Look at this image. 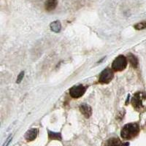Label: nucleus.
Listing matches in <instances>:
<instances>
[{
	"mask_svg": "<svg viewBox=\"0 0 146 146\" xmlns=\"http://www.w3.org/2000/svg\"><path fill=\"white\" fill-rule=\"evenodd\" d=\"M139 127L138 123H131L126 124L121 131V137L124 139H131L138 135Z\"/></svg>",
	"mask_w": 146,
	"mask_h": 146,
	"instance_id": "1",
	"label": "nucleus"
},
{
	"mask_svg": "<svg viewBox=\"0 0 146 146\" xmlns=\"http://www.w3.org/2000/svg\"><path fill=\"white\" fill-rule=\"evenodd\" d=\"M133 107L138 112H143L146 109V94L143 92L135 94L131 100Z\"/></svg>",
	"mask_w": 146,
	"mask_h": 146,
	"instance_id": "2",
	"label": "nucleus"
},
{
	"mask_svg": "<svg viewBox=\"0 0 146 146\" xmlns=\"http://www.w3.org/2000/svg\"><path fill=\"white\" fill-rule=\"evenodd\" d=\"M127 66V59L125 56L120 55L113 61L112 64V69L114 71H122Z\"/></svg>",
	"mask_w": 146,
	"mask_h": 146,
	"instance_id": "3",
	"label": "nucleus"
},
{
	"mask_svg": "<svg viewBox=\"0 0 146 146\" xmlns=\"http://www.w3.org/2000/svg\"><path fill=\"white\" fill-rule=\"evenodd\" d=\"M113 73L112 70L109 68H106L103 70L100 75V79L99 81L100 83H103V84H106L109 83L110 82L113 80Z\"/></svg>",
	"mask_w": 146,
	"mask_h": 146,
	"instance_id": "4",
	"label": "nucleus"
},
{
	"mask_svg": "<svg viewBox=\"0 0 146 146\" xmlns=\"http://www.w3.org/2000/svg\"><path fill=\"white\" fill-rule=\"evenodd\" d=\"M86 90V89L83 85H78L71 88V89L70 90V94L72 98H80L84 94Z\"/></svg>",
	"mask_w": 146,
	"mask_h": 146,
	"instance_id": "5",
	"label": "nucleus"
},
{
	"mask_svg": "<svg viewBox=\"0 0 146 146\" xmlns=\"http://www.w3.org/2000/svg\"><path fill=\"white\" fill-rule=\"evenodd\" d=\"M37 134H38V130L36 128H32L31 129H29V131H27V133L25 134V139L27 142L33 141L34 139H35V138L37 136Z\"/></svg>",
	"mask_w": 146,
	"mask_h": 146,
	"instance_id": "6",
	"label": "nucleus"
},
{
	"mask_svg": "<svg viewBox=\"0 0 146 146\" xmlns=\"http://www.w3.org/2000/svg\"><path fill=\"white\" fill-rule=\"evenodd\" d=\"M80 110L82 114L84 115L86 118H88L91 117L92 114V110L91 108L87 104H82L80 106Z\"/></svg>",
	"mask_w": 146,
	"mask_h": 146,
	"instance_id": "7",
	"label": "nucleus"
},
{
	"mask_svg": "<svg viewBox=\"0 0 146 146\" xmlns=\"http://www.w3.org/2000/svg\"><path fill=\"white\" fill-rule=\"evenodd\" d=\"M58 0H47L45 3V8L47 11H52L56 7Z\"/></svg>",
	"mask_w": 146,
	"mask_h": 146,
	"instance_id": "8",
	"label": "nucleus"
},
{
	"mask_svg": "<svg viewBox=\"0 0 146 146\" xmlns=\"http://www.w3.org/2000/svg\"><path fill=\"white\" fill-rule=\"evenodd\" d=\"M50 29H51L53 32H56V33H58V32L61 31L62 25H61V23H60L59 21H53L50 23Z\"/></svg>",
	"mask_w": 146,
	"mask_h": 146,
	"instance_id": "9",
	"label": "nucleus"
},
{
	"mask_svg": "<svg viewBox=\"0 0 146 146\" xmlns=\"http://www.w3.org/2000/svg\"><path fill=\"white\" fill-rule=\"evenodd\" d=\"M128 59L129 62L130 64L134 67V68H137L138 66V60L137 57L135 55H133L132 53H129L128 55Z\"/></svg>",
	"mask_w": 146,
	"mask_h": 146,
	"instance_id": "10",
	"label": "nucleus"
},
{
	"mask_svg": "<svg viewBox=\"0 0 146 146\" xmlns=\"http://www.w3.org/2000/svg\"><path fill=\"white\" fill-rule=\"evenodd\" d=\"M48 136L50 139H57V140H61L62 139V136L60 133L53 132L51 131L48 130Z\"/></svg>",
	"mask_w": 146,
	"mask_h": 146,
	"instance_id": "11",
	"label": "nucleus"
},
{
	"mask_svg": "<svg viewBox=\"0 0 146 146\" xmlns=\"http://www.w3.org/2000/svg\"><path fill=\"white\" fill-rule=\"evenodd\" d=\"M122 143L119 140V139L117 138H111V139H108L106 145H121Z\"/></svg>",
	"mask_w": 146,
	"mask_h": 146,
	"instance_id": "12",
	"label": "nucleus"
},
{
	"mask_svg": "<svg viewBox=\"0 0 146 146\" xmlns=\"http://www.w3.org/2000/svg\"><path fill=\"white\" fill-rule=\"evenodd\" d=\"M146 28V21L140 22V23H137L135 26V29L137 30H142Z\"/></svg>",
	"mask_w": 146,
	"mask_h": 146,
	"instance_id": "13",
	"label": "nucleus"
},
{
	"mask_svg": "<svg viewBox=\"0 0 146 146\" xmlns=\"http://www.w3.org/2000/svg\"><path fill=\"white\" fill-rule=\"evenodd\" d=\"M23 77H24V72H21L18 75V78H17V80H16V83H20L21 82V80H23Z\"/></svg>",
	"mask_w": 146,
	"mask_h": 146,
	"instance_id": "14",
	"label": "nucleus"
},
{
	"mask_svg": "<svg viewBox=\"0 0 146 146\" xmlns=\"http://www.w3.org/2000/svg\"><path fill=\"white\" fill-rule=\"evenodd\" d=\"M145 126H146V123H145Z\"/></svg>",
	"mask_w": 146,
	"mask_h": 146,
	"instance_id": "15",
	"label": "nucleus"
}]
</instances>
